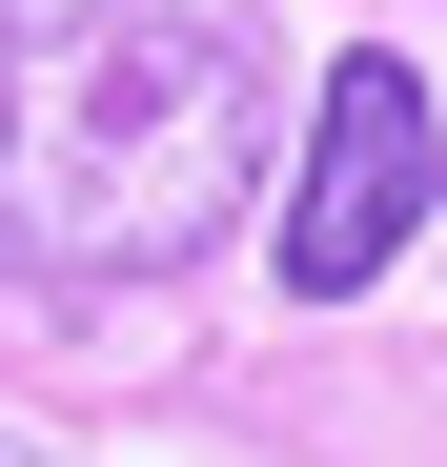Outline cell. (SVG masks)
Wrapping results in <instances>:
<instances>
[{
  "instance_id": "1",
  "label": "cell",
  "mask_w": 447,
  "mask_h": 467,
  "mask_svg": "<svg viewBox=\"0 0 447 467\" xmlns=\"http://www.w3.org/2000/svg\"><path fill=\"white\" fill-rule=\"evenodd\" d=\"M285 122L265 0H0V265L163 285Z\"/></svg>"
},
{
  "instance_id": "3",
  "label": "cell",
  "mask_w": 447,
  "mask_h": 467,
  "mask_svg": "<svg viewBox=\"0 0 447 467\" xmlns=\"http://www.w3.org/2000/svg\"><path fill=\"white\" fill-rule=\"evenodd\" d=\"M0 467H21V447H0Z\"/></svg>"
},
{
  "instance_id": "2",
  "label": "cell",
  "mask_w": 447,
  "mask_h": 467,
  "mask_svg": "<svg viewBox=\"0 0 447 467\" xmlns=\"http://www.w3.org/2000/svg\"><path fill=\"white\" fill-rule=\"evenodd\" d=\"M427 203H447V102H427V61H407V41H346L326 82H306L285 223H265L285 305H366V285L427 244Z\"/></svg>"
}]
</instances>
